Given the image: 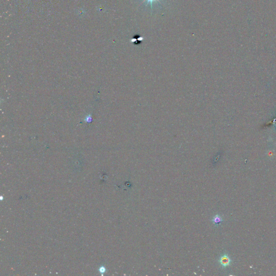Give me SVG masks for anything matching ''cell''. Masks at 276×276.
I'll list each match as a JSON object with an SVG mask.
<instances>
[{"mask_svg": "<svg viewBox=\"0 0 276 276\" xmlns=\"http://www.w3.org/2000/svg\"><path fill=\"white\" fill-rule=\"evenodd\" d=\"M219 261L223 268H226L230 265L231 260L227 254H224L220 257Z\"/></svg>", "mask_w": 276, "mask_h": 276, "instance_id": "6da1fadb", "label": "cell"}, {"mask_svg": "<svg viewBox=\"0 0 276 276\" xmlns=\"http://www.w3.org/2000/svg\"><path fill=\"white\" fill-rule=\"evenodd\" d=\"M212 221H213V223L215 225L218 226V225L221 224V223H222V221H223V219L219 215H216L215 216L213 217Z\"/></svg>", "mask_w": 276, "mask_h": 276, "instance_id": "7a4b0ae2", "label": "cell"}, {"mask_svg": "<svg viewBox=\"0 0 276 276\" xmlns=\"http://www.w3.org/2000/svg\"><path fill=\"white\" fill-rule=\"evenodd\" d=\"M144 1H146L147 4H150L151 6H152L153 2H154L155 1H158L159 0H144Z\"/></svg>", "mask_w": 276, "mask_h": 276, "instance_id": "3957f363", "label": "cell"}, {"mask_svg": "<svg viewBox=\"0 0 276 276\" xmlns=\"http://www.w3.org/2000/svg\"><path fill=\"white\" fill-rule=\"evenodd\" d=\"M100 271H101V272H103H103H105V269L104 268L102 267V268H101Z\"/></svg>", "mask_w": 276, "mask_h": 276, "instance_id": "277c9868", "label": "cell"}]
</instances>
